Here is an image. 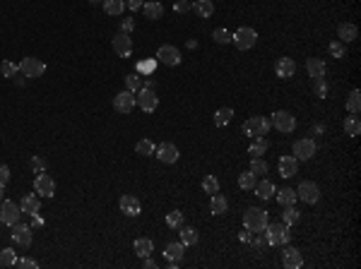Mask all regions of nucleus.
I'll return each instance as SVG.
<instances>
[{
	"label": "nucleus",
	"instance_id": "4be33fe9",
	"mask_svg": "<svg viewBox=\"0 0 361 269\" xmlns=\"http://www.w3.org/2000/svg\"><path fill=\"white\" fill-rule=\"evenodd\" d=\"M306 70H308V77L318 80V77H325V72H327V65H325L320 58H308V60H306Z\"/></svg>",
	"mask_w": 361,
	"mask_h": 269
},
{
	"label": "nucleus",
	"instance_id": "338daca9",
	"mask_svg": "<svg viewBox=\"0 0 361 269\" xmlns=\"http://www.w3.org/2000/svg\"><path fill=\"white\" fill-rule=\"evenodd\" d=\"M89 3H92V5H96V3H104V0H89Z\"/></svg>",
	"mask_w": 361,
	"mask_h": 269
},
{
	"label": "nucleus",
	"instance_id": "0e129e2a",
	"mask_svg": "<svg viewBox=\"0 0 361 269\" xmlns=\"http://www.w3.org/2000/svg\"><path fill=\"white\" fill-rule=\"evenodd\" d=\"M185 46H188V48H195V46H198V41H195V39H188V44H185Z\"/></svg>",
	"mask_w": 361,
	"mask_h": 269
},
{
	"label": "nucleus",
	"instance_id": "20e7f679",
	"mask_svg": "<svg viewBox=\"0 0 361 269\" xmlns=\"http://www.w3.org/2000/svg\"><path fill=\"white\" fill-rule=\"evenodd\" d=\"M270 125H272L275 130L289 135V132L297 130V116H294V113H289V111H275V113H272V121H270Z\"/></svg>",
	"mask_w": 361,
	"mask_h": 269
},
{
	"label": "nucleus",
	"instance_id": "f704fd0d",
	"mask_svg": "<svg viewBox=\"0 0 361 269\" xmlns=\"http://www.w3.org/2000/svg\"><path fill=\"white\" fill-rule=\"evenodd\" d=\"M265 151H268V139L265 137H250L248 154H253V157H262Z\"/></svg>",
	"mask_w": 361,
	"mask_h": 269
},
{
	"label": "nucleus",
	"instance_id": "393cba45",
	"mask_svg": "<svg viewBox=\"0 0 361 269\" xmlns=\"http://www.w3.org/2000/svg\"><path fill=\"white\" fill-rule=\"evenodd\" d=\"M142 12H145L147 19H161L164 17V5L157 3V0H147V3L142 5Z\"/></svg>",
	"mask_w": 361,
	"mask_h": 269
},
{
	"label": "nucleus",
	"instance_id": "58836bf2",
	"mask_svg": "<svg viewBox=\"0 0 361 269\" xmlns=\"http://www.w3.org/2000/svg\"><path fill=\"white\" fill-rule=\"evenodd\" d=\"M154 149H157V147H154V142H152V139H147V137L140 139L138 144H135V151H138L140 157H152V154H154Z\"/></svg>",
	"mask_w": 361,
	"mask_h": 269
},
{
	"label": "nucleus",
	"instance_id": "5fc2aeb1",
	"mask_svg": "<svg viewBox=\"0 0 361 269\" xmlns=\"http://www.w3.org/2000/svg\"><path fill=\"white\" fill-rule=\"evenodd\" d=\"M253 248H255L258 252H265V250H268L270 245H268V241H265V236H262V238H255V243H253Z\"/></svg>",
	"mask_w": 361,
	"mask_h": 269
},
{
	"label": "nucleus",
	"instance_id": "f8f14e48",
	"mask_svg": "<svg viewBox=\"0 0 361 269\" xmlns=\"http://www.w3.org/2000/svg\"><path fill=\"white\" fill-rule=\"evenodd\" d=\"M34 190L39 193V197H53L56 195V180L48 176V173H39L37 178H34Z\"/></svg>",
	"mask_w": 361,
	"mask_h": 269
},
{
	"label": "nucleus",
	"instance_id": "c03bdc74",
	"mask_svg": "<svg viewBox=\"0 0 361 269\" xmlns=\"http://www.w3.org/2000/svg\"><path fill=\"white\" fill-rule=\"evenodd\" d=\"M15 262H17V255H15L12 248H3V250H0V264H3V267H12Z\"/></svg>",
	"mask_w": 361,
	"mask_h": 269
},
{
	"label": "nucleus",
	"instance_id": "2f4dec72",
	"mask_svg": "<svg viewBox=\"0 0 361 269\" xmlns=\"http://www.w3.org/2000/svg\"><path fill=\"white\" fill-rule=\"evenodd\" d=\"M253 190H255V195H258L260 200H270V197L275 195V190H277V187L272 185V180H260V183H255Z\"/></svg>",
	"mask_w": 361,
	"mask_h": 269
},
{
	"label": "nucleus",
	"instance_id": "603ef678",
	"mask_svg": "<svg viewBox=\"0 0 361 269\" xmlns=\"http://www.w3.org/2000/svg\"><path fill=\"white\" fill-rule=\"evenodd\" d=\"M31 168H34L37 173H41V171H46V159H41V157H31Z\"/></svg>",
	"mask_w": 361,
	"mask_h": 269
},
{
	"label": "nucleus",
	"instance_id": "bb28decb",
	"mask_svg": "<svg viewBox=\"0 0 361 269\" xmlns=\"http://www.w3.org/2000/svg\"><path fill=\"white\" fill-rule=\"evenodd\" d=\"M234 118V108L232 106H222V108H217L214 111V125L217 128H224V125H229Z\"/></svg>",
	"mask_w": 361,
	"mask_h": 269
},
{
	"label": "nucleus",
	"instance_id": "864d4df0",
	"mask_svg": "<svg viewBox=\"0 0 361 269\" xmlns=\"http://www.w3.org/2000/svg\"><path fill=\"white\" fill-rule=\"evenodd\" d=\"M10 183V166H5V164H0V185L5 187Z\"/></svg>",
	"mask_w": 361,
	"mask_h": 269
},
{
	"label": "nucleus",
	"instance_id": "4c0bfd02",
	"mask_svg": "<svg viewBox=\"0 0 361 269\" xmlns=\"http://www.w3.org/2000/svg\"><path fill=\"white\" fill-rule=\"evenodd\" d=\"M255 183H258V180H255V173H253V171H243L239 176V187L246 190V193H250V190L255 187Z\"/></svg>",
	"mask_w": 361,
	"mask_h": 269
},
{
	"label": "nucleus",
	"instance_id": "ea45409f",
	"mask_svg": "<svg viewBox=\"0 0 361 269\" xmlns=\"http://www.w3.org/2000/svg\"><path fill=\"white\" fill-rule=\"evenodd\" d=\"M203 190L207 193V195H214V193H219V178L217 176H205L203 178Z\"/></svg>",
	"mask_w": 361,
	"mask_h": 269
},
{
	"label": "nucleus",
	"instance_id": "4d7b16f0",
	"mask_svg": "<svg viewBox=\"0 0 361 269\" xmlns=\"http://www.w3.org/2000/svg\"><path fill=\"white\" fill-rule=\"evenodd\" d=\"M138 70H140V72H152V70H154V60H147V63H140V65H138Z\"/></svg>",
	"mask_w": 361,
	"mask_h": 269
},
{
	"label": "nucleus",
	"instance_id": "9b49d317",
	"mask_svg": "<svg viewBox=\"0 0 361 269\" xmlns=\"http://www.w3.org/2000/svg\"><path fill=\"white\" fill-rule=\"evenodd\" d=\"M157 60L161 65H169V67H176L181 63V51L176 46H171V44H164V46H159L157 51Z\"/></svg>",
	"mask_w": 361,
	"mask_h": 269
},
{
	"label": "nucleus",
	"instance_id": "a878e982",
	"mask_svg": "<svg viewBox=\"0 0 361 269\" xmlns=\"http://www.w3.org/2000/svg\"><path fill=\"white\" fill-rule=\"evenodd\" d=\"M133 250H135L138 257H149L154 252V243L149 241V238H138V241L133 243Z\"/></svg>",
	"mask_w": 361,
	"mask_h": 269
},
{
	"label": "nucleus",
	"instance_id": "f03ea898",
	"mask_svg": "<svg viewBox=\"0 0 361 269\" xmlns=\"http://www.w3.org/2000/svg\"><path fill=\"white\" fill-rule=\"evenodd\" d=\"M265 241H268V245H287L289 241H291V231H289L287 223H268L265 226Z\"/></svg>",
	"mask_w": 361,
	"mask_h": 269
},
{
	"label": "nucleus",
	"instance_id": "052dcab7",
	"mask_svg": "<svg viewBox=\"0 0 361 269\" xmlns=\"http://www.w3.org/2000/svg\"><path fill=\"white\" fill-rule=\"evenodd\" d=\"M239 238H241L243 243H250V231H248V228H246V231H241V233H239Z\"/></svg>",
	"mask_w": 361,
	"mask_h": 269
},
{
	"label": "nucleus",
	"instance_id": "5701e85b",
	"mask_svg": "<svg viewBox=\"0 0 361 269\" xmlns=\"http://www.w3.org/2000/svg\"><path fill=\"white\" fill-rule=\"evenodd\" d=\"M185 255V245L181 241L178 243H169L167 248H164V257H167L169 262H181Z\"/></svg>",
	"mask_w": 361,
	"mask_h": 269
},
{
	"label": "nucleus",
	"instance_id": "8fccbe9b",
	"mask_svg": "<svg viewBox=\"0 0 361 269\" xmlns=\"http://www.w3.org/2000/svg\"><path fill=\"white\" fill-rule=\"evenodd\" d=\"M19 269H39V262L37 260H31V257H22V260L15 262Z\"/></svg>",
	"mask_w": 361,
	"mask_h": 269
},
{
	"label": "nucleus",
	"instance_id": "7c9ffc66",
	"mask_svg": "<svg viewBox=\"0 0 361 269\" xmlns=\"http://www.w3.org/2000/svg\"><path fill=\"white\" fill-rule=\"evenodd\" d=\"M181 243L183 245H198L200 243V233L193 226H181Z\"/></svg>",
	"mask_w": 361,
	"mask_h": 269
},
{
	"label": "nucleus",
	"instance_id": "680f3d73",
	"mask_svg": "<svg viewBox=\"0 0 361 269\" xmlns=\"http://www.w3.org/2000/svg\"><path fill=\"white\" fill-rule=\"evenodd\" d=\"M15 84H17V87H24V84H27V80H24V74H22V77H15Z\"/></svg>",
	"mask_w": 361,
	"mask_h": 269
},
{
	"label": "nucleus",
	"instance_id": "e433bc0d",
	"mask_svg": "<svg viewBox=\"0 0 361 269\" xmlns=\"http://www.w3.org/2000/svg\"><path fill=\"white\" fill-rule=\"evenodd\" d=\"M301 221V212H299L297 207L291 204V207H284V212H282V223H287V226H294V223Z\"/></svg>",
	"mask_w": 361,
	"mask_h": 269
},
{
	"label": "nucleus",
	"instance_id": "ddd939ff",
	"mask_svg": "<svg viewBox=\"0 0 361 269\" xmlns=\"http://www.w3.org/2000/svg\"><path fill=\"white\" fill-rule=\"evenodd\" d=\"M111 46H113V51H116V56L130 58V53H133V39H130V34H125V31H118V34L111 39Z\"/></svg>",
	"mask_w": 361,
	"mask_h": 269
},
{
	"label": "nucleus",
	"instance_id": "6ab92c4d",
	"mask_svg": "<svg viewBox=\"0 0 361 269\" xmlns=\"http://www.w3.org/2000/svg\"><path fill=\"white\" fill-rule=\"evenodd\" d=\"M275 72H277V77H282V80L294 77V74H297V63H294V58H279L277 63H275Z\"/></svg>",
	"mask_w": 361,
	"mask_h": 269
},
{
	"label": "nucleus",
	"instance_id": "49530a36",
	"mask_svg": "<svg viewBox=\"0 0 361 269\" xmlns=\"http://www.w3.org/2000/svg\"><path fill=\"white\" fill-rule=\"evenodd\" d=\"M212 39H214V41H217V44H232L234 34H232V31H229V29L219 27V29H214V31H212Z\"/></svg>",
	"mask_w": 361,
	"mask_h": 269
},
{
	"label": "nucleus",
	"instance_id": "09e8293b",
	"mask_svg": "<svg viewBox=\"0 0 361 269\" xmlns=\"http://www.w3.org/2000/svg\"><path fill=\"white\" fill-rule=\"evenodd\" d=\"M190 10H193V3H190V0H176V3H174V12H176V15H185V12H190Z\"/></svg>",
	"mask_w": 361,
	"mask_h": 269
},
{
	"label": "nucleus",
	"instance_id": "c85d7f7f",
	"mask_svg": "<svg viewBox=\"0 0 361 269\" xmlns=\"http://www.w3.org/2000/svg\"><path fill=\"white\" fill-rule=\"evenodd\" d=\"M193 12L198 15V17H212V12H214V3L212 0H195L193 3Z\"/></svg>",
	"mask_w": 361,
	"mask_h": 269
},
{
	"label": "nucleus",
	"instance_id": "f3484780",
	"mask_svg": "<svg viewBox=\"0 0 361 269\" xmlns=\"http://www.w3.org/2000/svg\"><path fill=\"white\" fill-rule=\"evenodd\" d=\"M282 264H284L287 269H299L301 264H304V255L287 243V248L282 250Z\"/></svg>",
	"mask_w": 361,
	"mask_h": 269
},
{
	"label": "nucleus",
	"instance_id": "c9c22d12",
	"mask_svg": "<svg viewBox=\"0 0 361 269\" xmlns=\"http://www.w3.org/2000/svg\"><path fill=\"white\" fill-rule=\"evenodd\" d=\"M123 10H125V0H104V12L111 17H118Z\"/></svg>",
	"mask_w": 361,
	"mask_h": 269
},
{
	"label": "nucleus",
	"instance_id": "a211bd4d",
	"mask_svg": "<svg viewBox=\"0 0 361 269\" xmlns=\"http://www.w3.org/2000/svg\"><path fill=\"white\" fill-rule=\"evenodd\" d=\"M118 207L125 216H140V212H142V204H140V200L135 195H123Z\"/></svg>",
	"mask_w": 361,
	"mask_h": 269
},
{
	"label": "nucleus",
	"instance_id": "dca6fc26",
	"mask_svg": "<svg viewBox=\"0 0 361 269\" xmlns=\"http://www.w3.org/2000/svg\"><path fill=\"white\" fill-rule=\"evenodd\" d=\"M135 103H138L135 101V94L125 89V92L116 94V99H113V108H116L118 113H130L133 108H135Z\"/></svg>",
	"mask_w": 361,
	"mask_h": 269
},
{
	"label": "nucleus",
	"instance_id": "c756f323",
	"mask_svg": "<svg viewBox=\"0 0 361 269\" xmlns=\"http://www.w3.org/2000/svg\"><path fill=\"white\" fill-rule=\"evenodd\" d=\"M277 193V202L282 207H291V204H297V190H291V187H282V190H275Z\"/></svg>",
	"mask_w": 361,
	"mask_h": 269
},
{
	"label": "nucleus",
	"instance_id": "39448f33",
	"mask_svg": "<svg viewBox=\"0 0 361 269\" xmlns=\"http://www.w3.org/2000/svg\"><path fill=\"white\" fill-rule=\"evenodd\" d=\"M243 135H248V137H265L270 132V121L268 118H262V116H253L248 121L243 123Z\"/></svg>",
	"mask_w": 361,
	"mask_h": 269
},
{
	"label": "nucleus",
	"instance_id": "0eeeda50",
	"mask_svg": "<svg viewBox=\"0 0 361 269\" xmlns=\"http://www.w3.org/2000/svg\"><path fill=\"white\" fill-rule=\"evenodd\" d=\"M19 214H22V209H19L17 202H12V200H3V204H0V223H5V226H15V223L19 221Z\"/></svg>",
	"mask_w": 361,
	"mask_h": 269
},
{
	"label": "nucleus",
	"instance_id": "4468645a",
	"mask_svg": "<svg viewBox=\"0 0 361 269\" xmlns=\"http://www.w3.org/2000/svg\"><path fill=\"white\" fill-rule=\"evenodd\" d=\"M154 154H157V159L161 164H176L178 157H181V151H178V147L174 142H161V144L154 149Z\"/></svg>",
	"mask_w": 361,
	"mask_h": 269
},
{
	"label": "nucleus",
	"instance_id": "37998d69",
	"mask_svg": "<svg viewBox=\"0 0 361 269\" xmlns=\"http://www.w3.org/2000/svg\"><path fill=\"white\" fill-rule=\"evenodd\" d=\"M183 212H178V209H174V212H169L167 214V226L169 228H181L183 226Z\"/></svg>",
	"mask_w": 361,
	"mask_h": 269
},
{
	"label": "nucleus",
	"instance_id": "b1692460",
	"mask_svg": "<svg viewBox=\"0 0 361 269\" xmlns=\"http://www.w3.org/2000/svg\"><path fill=\"white\" fill-rule=\"evenodd\" d=\"M19 209H22V214H29V216H34V214L41 212V202H39L37 195H27V197H22V202H19Z\"/></svg>",
	"mask_w": 361,
	"mask_h": 269
},
{
	"label": "nucleus",
	"instance_id": "79ce46f5",
	"mask_svg": "<svg viewBox=\"0 0 361 269\" xmlns=\"http://www.w3.org/2000/svg\"><path fill=\"white\" fill-rule=\"evenodd\" d=\"M125 89L133 94H138L140 89H142V77H140V72H133L125 77Z\"/></svg>",
	"mask_w": 361,
	"mask_h": 269
},
{
	"label": "nucleus",
	"instance_id": "6e6552de",
	"mask_svg": "<svg viewBox=\"0 0 361 269\" xmlns=\"http://www.w3.org/2000/svg\"><path fill=\"white\" fill-rule=\"evenodd\" d=\"M135 101H138V106H140V108H142L145 113H152V111H157L159 96L154 94V89H147V87H142V89L135 94Z\"/></svg>",
	"mask_w": 361,
	"mask_h": 269
},
{
	"label": "nucleus",
	"instance_id": "13d9d810",
	"mask_svg": "<svg viewBox=\"0 0 361 269\" xmlns=\"http://www.w3.org/2000/svg\"><path fill=\"white\" fill-rule=\"evenodd\" d=\"M135 29V22L133 19H123V24H120V31H125V34H130Z\"/></svg>",
	"mask_w": 361,
	"mask_h": 269
},
{
	"label": "nucleus",
	"instance_id": "6e6d98bb",
	"mask_svg": "<svg viewBox=\"0 0 361 269\" xmlns=\"http://www.w3.org/2000/svg\"><path fill=\"white\" fill-rule=\"evenodd\" d=\"M142 5H145V0H125V8L133 10V12H135V10H142Z\"/></svg>",
	"mask_w": 361,
	"mask_h": 269
},
{
	"label": "nucleus",
	"instance_id": "cd10ccee",
	"mask_svg": "<svg viewBox=\"0 0 361 269\" xmlns=\"http://www.w3.org/2000/svg\"><path fill=\"white\" fill-rule=\"evenodd\" d=\"M212 200H210V212L214 214V216H219V214H224L226 209H229V202H226V197L219 195V193H214V195H210Z\"/></svg>",
	"mask_w": 361,
	"mask_h": 269
},
{
	"label": "nucleus",
	"instance_id": "7ed1b4c3",
	"mask_svg": "<svg viewBox=\"0 0 361 269\" xmlns=\"http://www.w3.org/2000/svg\"><path fill=\"white\" fill-rule=\"evenodd\" d=\"M234 46L239 48V51H250V48L258 44V31L250 27H239L234 31Z\"/></svg>",
	"mask_w": 361,
	"mask_h": 269
},
{
	"label": "nucleus",
	"instance_id": "a18cd8bd",
	"mask_svg": "<svg viewBox=\"0 0 361 269\" xmlns=\"http://www.w3.org/2000/svg\"><path fill=\"white\" fill-rule=\"evenodd\" d=\"M327 92H330V87H327V82H325V77H318V80H313V94L318 96V99H325V96H327Z\"/></svg>",
	"mask_w": 361,
	"mask_h": 269
},
{
	"label": "nucleus",
	"instance_id": "72a5a7b5",
	"mask_svg": "<svg viewBox=\"0 0 361 269\" xmlns=\"http://www.w3.org/2000/svg\"><path fill=\"white\" fill-rule=\"evenodd\" d=\"M347 111L352 113V116H359L361 111V92L359 89H352L349 96H347Z\"/></svg>",
	"mask_w": 361,
	"mask_h": 269
},
{
	"label": "nucleus",
	"instance_id": "423d86ee",
	"mask_svg": "<svg viewBox=\"0 0 361 269\" xmlns=\"http://www.w3.org/2000/svg\"><path fill=\"white\" fill-rule=\"evenodd\" d=\"M294 154L291 157L297 159V161H311L315 157V151H318V144H315L311 137H301L294 142V149H291Z\"/></svg>",
	"mask_w": 361,
	"mask_h": 269
},
{
	"label": "nucleus",
	"instance_id": "3c124183",
	"mask_svg": "<svg viewBox=\"0 0 361 269\" xmlns=\"http://www.w3.org/2000/svg\"><path fill=\"white\" fill-rule=\"evenodd\" d=\"M330 53H333V58H344V44L342 41H333V44H330Z\"/></svg>",
	"mask_w": 361,
	"mask_h": 269
},
{
	"label": "nucleus",
	"instance_id": "473e14b6",
	"mask_svg": "<svg viewBox=\"0 0 361 269\" xmlns=\"http://www.w3.org/2000/svg\"><path fill=\"white\" fill-rule=\"evenodd\" d=\"M344 132H347V137H359L361 135L359 116H347V121H344Z\"/></svg>",
	"mask_w": 361,
	"mask_h": 269
},
{
	"label": "nucleus",
	"instance_id": "2eb2a0df",
	"mask_svg": "<svg viewBox=\"0 0 361 269\" xmlns=\"http://www.w3.org/2000/svg\"><path fill=\"white\" fill-rule=\"evenodd\" d=\"M12 241L17 243L19 248H29L31 245V226L17 221L12 226Z\"/></svg>",
	"mask_w": 361,
	"mask_h": 269
},
{
	"label": "nucleus",
	"instance_id": "bf43d9fd",
	"mask_svg": "<svg viewBox=\"0 0 361 269\" xmlns=\"http://www.w3.org/2000/svg\"><path fill=\"white\" fill-rule=\"evenodd\" d=\"M142 269H157V262L152 260V255H149V257H142Z\"/></svg>",
	"mask_w": 361,
	"mask_h": 269
},
{
	"label": "nucleus",
	"instance_id": "e2e57ef3",
	"mask_svg": "<svg viewBox=\"0 0 361 269\" xmlns=\"http://www.w3.org/2000/svg\"><path fill=\"white\" fill-rule=\"evenodd\" d=\"M142 87H147V89H154V80H152V77H149V80H145V82H142Z\"/></svg>",
	"mask_w": 361,
	"mask_h": 269
},
{
	"label": "nucleus",
	"instance_id": "a19ab883",
	"mask_svg": "<svg viewBox=\"0 0 361 269\" xmlns=\"http://www.w3.org/2000/svg\"><path fill=\"white\" fill-rule=\"evenodd\" d=\"M0 72H3V77H8V80H15L19 74V65H15L12 60H3L0 63Z\"/></svg>",
	"mask_w": 361,
	"mask_h": 269
},
{
	"label": "nucleus",
	"instance_id": "f257e3e1",
	"mask_svg": "<svg viewBox=\"0 0 361 269\" xmlns=\"http://www.w3.org/2000/svg\"><path fill=\"white\" fill-rule=\"evenodd\" d=\"M268 223H270L268 212L260 209V207H250V209H246V214H243V226H246L250 233H262Z\"/></svg>",
	"mask_w": 361,
	"mask_h": 269
},
{
	"label": "nucleus",
	"instance_id": "9d476101",
	"mask_svg": "<svg viewBox=\"0 0 361 269\" xmlns=\"http://www.w3.org/2000/svg\"><path fill=\"white\" fill-rule=\"evenodd\" d=\"M297 197L306 204H315L320 200V187L315 185L313 180H304V183L297 187Z\"/></svg>",
	"mask_w": 361,
	"mask_h": 269
},
{
	"label": "nucleus",
	"instance_id": "1a4fd4ad",
	"mask_svg": "<svg viewBox=\"0 0 361 269\" xmlns=\"http://www.w3.org/2000/svg\"><path fill=\"white\" fill-rule=\"evenodd\" d=\"M19 72L24 74V77H29V80H34V77H41V74L46 72V65H44V60L29 56L19 63Z\"/></svg>",
	"mask_w": 361,
	"mask_h": 269
},
{
	"label": "nucleus",
	"instance_id": "de8ad7c7",
	"mask_svg": "<svg viewBox=\"0 0 361 269\" xmlns=\"http://www.w3.org/2000/svg\"><path fill=\"white\" fill-rule=\"evenodd\" d=\"M268 164H265V161H262V159L260 157H253V161H250V168L248 171H253V173H255V176H262V173H268Z\"/></svg>",
	"mask_w": 361,
	"mask_h": 269
},
{
	"label": "nucleus",
	"instance_id": "69168bd1",
	"mask_svg": "<svg viewBox=\"0 0 361 269\" xmlns=\"http://www.w3.org/2000/svg\"><path fill=\"white\" fill-rule=\"evenodd\" d=\"M3 200H5V187L0 185V204H3Z\"/></svg>",
	"mask_w": 361,
	"mask_h": 269
},
{
	"label": "nucleus",
	"instance_id": "412c9836",
	"mask_svg": "<svg viewBox=\"0 0 361 269\" xmlns=\"http://www.w3.org/2000/svg\"><path fill=\"white\" fill-rule=\"evenodd\" d=\"M299 173V161L294 157H282L279 159V176L282 178H294Z\"/></svg>",
	"mask_w": 361,
	"mask_h": 269
},
{
	"label": "nucleus",
	"instance_id": "aec40b11",
	"mask_svg": "<svg viewBox=\"0 0 361 269\" xmlns=\"http://www.w3.org/2000/svg\"><path fill=\"white\" fill-rule=\"evenodd\" d=\"M356 36H359V29H356V24H352V22H344V24L337 27V39H340L342 44H352V41H356Z\"/></svg>",
	"mask_w": 361,
	"mask_h": 269
}]
</instances>
